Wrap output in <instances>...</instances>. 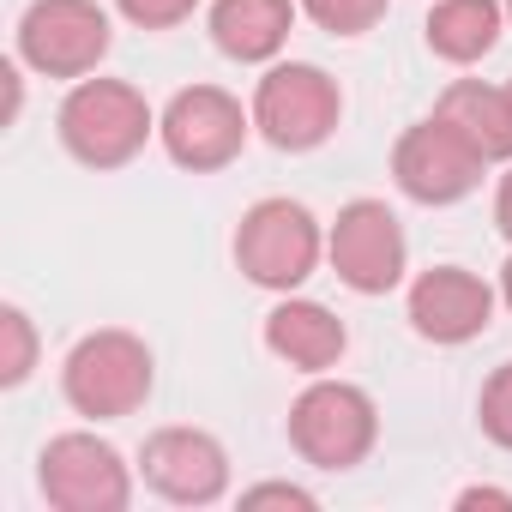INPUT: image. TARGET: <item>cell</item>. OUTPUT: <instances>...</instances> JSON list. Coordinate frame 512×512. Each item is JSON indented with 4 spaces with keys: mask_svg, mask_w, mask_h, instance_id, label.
<instances>
[{
    "mask_svg": "<svg viewBox=\"0 0 512 512\" xmlns=\"http://www.w3.org/2000/svg\"><path fill=\"white\" fill-rule=\"evenodd\" d=\"M374 440H380L374 398L350 380H314L290 404V446L314 470H356L374 452Z\"/></svg>",
    "mask_w": 512,
    "mask_h": 512,
    "instance_id": "5",
    "label": "cell"
},
{
    "mask_svg": "<svg viewBox=\"0 0 512 512\" xmlns=\"http://www.w3.org/2000/svg\"><path fill=\"white\" fill-rule=\"evenodd\" d=\"M506 19H512V0H506Z\"/></svg>",
    "mask_w": 512,
    "mask_h": 512,
    "instance_id": "26",
    "label": "cell"
},
{
    "mask_svg": "<svg viewBox=\"0 0 512 512\" xmlns=\"http://www.w3.org/2000/svg\"><path fill=\"white\" fill-rule=\"evenodd\" d=\"M482 163L512 157V91L506 85H482V79H458L446 85L440 109H434Z\"/></svg>",
    "mask_w": 512,
    "mask_h": 512,
    "instance_id": "14",
    "label": "cell"
},
{
    "mask_svg": "<svg viewBox=\"0 0 512 512\" xmlns=\"http://www.w3.org/2000/svg\"><path fill=\"white\" fill-rule=\"evenodd\" d=\"M494 229L512 241V169L500 175V193H494Z\"/></svg>",
    "mask_w": 512,
    "mask_h": 512,
    "instance_id": "24",
    "label": "cell"
},
{
    "mask_svg": "<svg viewBox=\"0 0 512 512\" xmlns=\"http://www.w3.org/2000/svg\"><path fill=\"white\" fill-rule=\"evenodd\" d=\"M115 7H121V19H133L139 31H175V25L193 19L199 0H115Z\"/></svg>",
    "mask_w": 512,
    "mask_h": 512,
    "instance_id": "20",
    "label": "cell"
},
{
    "mask_svg": "<svg viewBox=\"0 0 512 512\" xmlns=\"http://www.w3.org/2000/svg\"><path fill=\"white\" fill-rule=\"evenodd\" d=\"M266 350H272L278 362L302 368V374H326V368L344 362L350 332H344V320H338L332 308H320V302H278V308L266 314Z\"/></svg>",
    "mask_w": 512,
    "mask_h": 512,
    "instance_id": "13",
    "label": "cell"
},
{
    "mask_svg": "<svg viewBox=\"0 0 512 512\" xmlns=\"http://www.w3.org/2000/svg\"><path fill=\"white\" fill-rule=\"evenodd\" d=\"M386 7H392V0H302V13H308L320 31H332V37H362V31H374V25L386 19Z\"/></svg>",
    "mask_w": 512,
    "mask_h": 512,
    "instance_id": "18",
    "label": "cell"
},
{
    "mask_svg": "<svg viewBox=\"0 0 512 512\" xmlns=\"http://www.w3.org/2000/svg\"><path fill=\"white\" fill-rule=\"evenodd\" d=\"M247 127L253 121L241 115V103L223 85H187V91H175L169 109H163V121H157L163 151L181 169H193V175H211V169L235 163L241 145H247Z\"/></svg>",
    "mask_w": 512,
    "mask_h": 512,
    "instance_id": "9",
    "label": "cell"
},
{
    "mask_svg": "<svg viewBox=\"0 0 512 512\" xmlns=\"http://www.w3.org/2000/svg\"><path fill=\"white\" fill-rule=\"evenodd\" d=\"M241 506H247V512H260V506H296V512H314L320 500H314L308 488H296V482H260V488H247V494H241Z\"/></svg>",
    "mask_w": 512,
    "mask_h": 512,
    "instance_id": "21",
    "label": "cell"
},
{
    "mask_svg": "<svg viewBox=\"0 0 512 512\" xmlns=\"http://www.w3.org/2000/svg\"><path fill=\"white\" fill-rule=\"evenodd\" d=\"M392 175L416 205H458L482 187V157L434 115V121H416L392 145Z\"/></svg>",
    "mask_w": 512,
    "mask_h": 512,
    "instance_id": "10",
    "label": "cell"
},
{
    "mask_svg": "<svg viewBox=\"0 0 512 512\" xmlns=\"http://www.w3.org/2000/svg\"><path fill=\"white\" fill-rule=\"evenodd\" d=\"M151 380H157V368H151L145 338H133V332H121V326L85 332V338L67 350V362H61V392H67V404H73L79 416H91V422H121V416L145 410Z\"/></svg>",
    "mask_w": 512,
    "mask_h": 512,
    "instance_id": "1",
    "label": "cell"
},
{
    "mask_svg": "<svg viewBox=\"0 0 512 512\" xmlns=\"http://www.w3.org/2000/svg\"><path fill=\"white\" fill-rule=\"evenodd\" d=\"M476 416H482V434H488L494 446H506V452H512V362H500V368L482 380Z\"/></svg>",
    "mask_w": 512,
    "mask_h": 512,
    "instance_id": "19",
    "label": "cell"
},
{
    "mask_svg": "<svg viewBox=\"0 0 512 512\" xmlns=\"http://www.w3.org/2000/svg\"><path fill=\"white\" fill-rule=\"evenodd\" d=\"M506 91H512V85H506Z\"/></svg>",
    "mask_w": 512,
    "mask_h": 512,
    "instance_id": "27",
    "label": "cell"
},
{
    "mask_svg": "<svg viewBox=\"0 0 512 512\" xmlns=\"http://www.w3.org/2000/svg\"><path fill=\"white\" fill-rule=\"evenodd\" d=\"M0 91H7V115L0 121H19V103H25V79H19V61H0Z\"/></svg>",
    "mask_w": 512,
    "mask_h": 512,
    "instance_id": "22",
    "label": "cell"
},
{
    "mask_svg": "<svg viewBox=\"0 0 512 512\" xmlns=\"http://www.w3.org/2000/svg\"><path fill=\"white\" fill-rule=\"evenodd\" d=\"M338 115H344V91L314 61H284L253 91V127L278 151H320L338 133Z\"/></svg>",
    "mask_w": 512,
    "mask_h": 512,
    "instance_id": "4",
    "label": "cell"
},
{
    "mask_svg": "<svg viewBox=\"0 0 512 512\" xmlns=\"http://www.w3.org/2000/svg\"><path fill=\"white\" fill-rule=\"evenodd\" d=\"M422 31H428V49H434L440 61L470 67V61H482V55L500 43L506 7H500V0H434Z\"/></svg>",
    "mask_w": 512,
    "mask_h": 512,
    "instance_id": "16",
    "label": "cell"
},
{
    "mask_svg": "<svg viewBox=\"0 0 512 512\" xmlns=\"http://www.w3.org/2000/svg\"><path fill=\"white\" fill-rule=\"evenodd\" d=\"M470 506H500V512H512V494H506V488H464V494H458V512H470Z\"/></svg>",
    "mask_w": 512,
    "mask_h": 512,
    "instance_id": "23",
    "label": "cell"
},
{
    "mask_svg": "<svg viewBox=\"0 0 512 512\" xmlns=\"http://www.w3.org/2000/svg\"><path fill=\"white\" fill-rule=\"evenodd\" d=\"M320 223L302 199H260L247 205L241 229H235V266L260 284V290H296L314 278L320 266Z\"/></svg>",
    "mask_w": 512,
    "mask_h": 512,
    "instance_id": "3",
    "label": "cell"
},
{
    "mask_svg": "<svg viewBox=\"0 0 512 512\" xmlns=\"http://www.w3.org/2000/svg\"><path fill=\"white\" fill-rule=\"evenodd\" d=\"M37 368V326L19 302L0 308V386H25Z\"/></svg>",
    "mask_w": 512,
    "mask_h": 512,
    "instance_id": "17",
    "label": "cell"
},
{
    "mask_svg": "<svg viewBox=\"0 0 512 512\" xmlns=\"http://www.w3.org/2000/svg\"><path fill=\"white\" fill-rule=\"evenodd\" d=\"M115 31L97 0H31L19 19V61L43 79H91L109 55Z\"/></svg>",
    "mask_w": 512,
    "mask_h": 512,
    "instance_id": "6",
    "label": "cell"
},
{
    "mask_svg": "<svg viewBox=\"0 0 512 512\" xmlns=\"http://www.w3.org/2000/svg\"><path fill=\"white\" fill-rule=\"evenodd\" d=\"M332 272L356 290V296H386L404 284V223L392 217L386 199H350L326 235Z\"/></svg>",
    "mask_w": 512,
    "mask_h": 512,
    "instance_id": "8",
    "label": "cell"
},
{
    "mask_svg": "<svg viewBox=\"0 0 512 512\" xmlns=\"http://www.w3.org/2000/svg\"><path fill=\"white\" fill-rule=\"evenodd\" d=\"M494 320V290L464 266H428L410 284V326L428 344H470Z\"/></svg>",
    "mask_w": 512,
    "mask_h": 512,
    "instance_id": "12",
    "label": "cell"
},
{
    "mask_svg": "<svg viewBox=\"0 0 512 512\" xmlns=\"http://www.w3.org/2000/svg\"><path fill=\"white\" fill-rule=\"evenodd\" d=\"M296 31V7L290 0H217L211 7V43L253 67V61H272Z\"/></svg>",
    "mask_w": 512,
    "mask_h": 512,
    "instance_id": "15",
    "label": "cell"
},
{
    "mask_svg": "<svg viewBox=\"0 0 512 512\" xmlns=\"http://www.w3.org/2000/svg\"><path fill=\"white\" fill-rule=\"evenodd\" d=\"M37 482L55 512H127L133 500L127 458L97 434H55L37 458Z\"/></svg>",
    "mask_w": 512,
    "mask_h": 512,
    "instance_id": "7",
    "label": "cell"
},
{
    "mask_svg": "<svg viewBox=\"0 0 512 512\" xmlns=\"http://www.w3.org/2000/svg\"><path fill=\"white\" fill-rule=\"evenodd\" d=\"M139 470L175 506H211L229 488V452L205 428H157V434H145Z\"/></svg>",
    "mask_w": 512,
    "mask_h": 512,
    "instance_id": "11",
    "label": "cell"
},
{
    "mask_svg": "<svg viewBox=\"0 0 512 512\" xmlns=\"http://www.w3.org/2000/svg\"><path fill=\"white\" fill-rule=\"evenodd\" d=\"M500 296H506V308H512V260L500 266Z\"/></svg>",
    "mask_w": 512,
    "mask_h": 512,
    "instance_id": "25",
    "label": "cell"
},
{
    "mask_svg": "<svg viewBox=\"0 0 512 512\" xmlns=\"http://www.w3.org/2000/svg\"><path fill=\"white\" fill-rule=\"evenodd\" d=\"M151 133H157V115H151L145 91H133L127 79H79L61 103V145L85 169L133 163Z\"/></svg>",
    "mask_w": 512,
    "mask_h": 512,
    "instance_id": "2",
    "label": "cell"
}]
</instances>
